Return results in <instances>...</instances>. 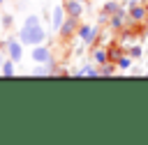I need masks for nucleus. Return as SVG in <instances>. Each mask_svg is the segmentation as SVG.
<instances>
[{
  "mask_svg": "<svg viewBox=\"0 0 148 145\" xmlns=\"http://www.w3.org/2000/svg\"><path fill=\"white\" fill-rule=\"evenodd\" d=\"M18 39H21V44H32V46H37V44H42V41L46 39V32L42 30L39 23H23V28L18 30Z\"/></svg>",
  "mask_w": 148,
  "mask_h": 145,
  "instance_id": "1",
  "label": "nucleus"
},
{
  "mask_svg": "<svg viewBox=\"0 0 148 145\" xmlns=\"http://www.w3.org/2000/svg\"><path fill=\"white\" fill-rule=\"evenodd\" d=\"M7 53H9V60L18 62L21 55H23V48H21V44H18L16 39H9V41H7Z\"/></svg>",
  "mask_w": 148,
  "mask_h": 145,
  "instance_id": "2",
  "label": "nucleus"
},
{
  "mask_svg": "<svg viewBox=\"0 0 148 145\" xmlns=\"http://www.w3.org/2000/svg\"><path fill=\"white\" fill-rule=\"evenodd\" d=\"M65 12H67V16H74V18H79L81 16V12H83V7H81V0H65Z\"/></svg>",
  "mask_w": 148,
  "mask_h": 145,
  "instance_id": "3",
  "label": "nucleus"
},
{
  "mask_svg": "<svg viewBox=\"0 0 148 145\" xmlns=\"http://www.w3.org/2000/svg\"><path fill=\"white\" fill-rule=\"evenodd\" d=\"M65 18H67L65 7H62V5H60V7H56V9H53V30H56V32H60V28H62Z\"/></svg>",
  "mask_w": 148,
  "mask_h": 145,
  "instance_id": "4",
  "label": "nucleus"
},
{
  "mask_svg": "<svg viewBox=\"0 0 148 145\" xmlns=\"http://www.w3.org/2000/svg\"><path fill=\"white\" fill-rule=\"evenodd\" d=\"M32 60H35V62H51V51L37 44L35 51H32Z\"/></svg>",
  "mask_w": 148,
  "mask_h": 145,
  "instance_id": "5",
  "label": "nucleus"
},
{
  "mask_svg": "<svg viewBox=\"0 0 148 145\" xmlns=\"http://www.w3.org/2000/svg\"><path fill=\"white\" fill-rule=\"evenodd\" d=\"M74 28H76V18H74V16H67L65 23H62V28H60V35H62V37H72Z\"/></svg>",
  "mask_w": 148,
  "mask_h": 145,
  "instance_id": "6",
  "label": "nucleus"
},
{
  "mask_svg": "<svg viewBox=\"0 0 148 145\" xmlns=\"http://www.w3.org/2000/svg\"><path fill=\"white\" fill-rule=\"evenodd\" d=\"M95 35H97V30H95V28H90V25H83V28H79V37H81L86 44H92Z\"/></svg>",
  "mask_w": 148,
  "mask_h": 145,
  "instance_id": "7",
  "label": "nucleus"
},
{
  "mask_svg": "<svg viewBox=\"0 0 148 145\" xmlns=\"http://www.w3.org/2000/svg\"><path fill=\"white\" fill-rule=\"evenodd\" d=\"M146 16H148V9H146V7H136V5H134V7L130 9V18H132V21H143Z\"/></svg>",
  "mask_w": 148,
  "mask_h": 145,
  "instance_id": "8",
  "label": "nucleus"
},
{
  "mask_svg": "<svg viewBox=\"0 0 148 145\" xmlns=\"http://www.w3.org/2000/svg\"><path fill=\"white\" fill-rule=\"evenodd\" d=\"M123 25H125V12L120 9V12H116V14L111 16V28L118 30V28H123Z\"/></svg>",
  "mask_w": 148,
  "mask_h": 145,
  "instance_id": "9",
  "label": "nucleus"
},
{
  "mask_svg": "<svg viewBox=\"0 0 148 145\" xmlns=\"http://www.w3.org/2000/svg\"><path fill=\"white\" fill-rule=\"evenodd\" d=\"M14 60H5V64H2V76H14V64H12Z\"/></svg>",
  "mask_w": 148,
  "mask_h": 145,
  "instance_id": "10",
  "label": "nucleus"
},
{
  "mask_svg": "<svg viewBox=\"0 0 148 145\" xmlns=\"http://www.w3.org/2000/svg\"><path fill=\"white\" fill-rule=\"evenodd\" d=\"M109 51H104V48H99V51H95V62H99V64H104L106 60H109V55H106Z\"/></svg>",
  "mask_w": 148,
  "mask_h": 145,
  "instance_id": "11",
  "label": "nucleus"
},
{
  "mask_svg": "<svg viewBox=\"0 0 148 145\" xmlns=\"http://www.w3.org/2000/svg\"><path fill=\"white\" fill-rule=\"evenodd\" d=\"M79 76H99V71H95L92 67H83V69L79 71Z\"/></svg>",
  "mask_w": 148,
  "mask_h": 145,
  "instance_id": "12",
  "label": "nucleus"
},
{
  "mask_svg": "<svg viewBox=\"0 0 148 145\" xmlns=\"http://www.w3.org/2000/svg\"><path fill=\"white\" fill-rule=\"evenodd\" d=\"M104 12H106V14H116V12H120V7H118L116 2H109V5L104 7Z\"/></svg>",
  "mask_w": 148,
  "mask_h": 145,
  "instance_id": "13",
  "label": "nucleus"
},
{
  "mask_svg": "<svg viewBox=\"0 0 148 145\" xmlns=\"http://www.w3.org/2000/svg\"><path fill=\"white\" fill-rule=\"evenodd\" d=\"M111 71H113V67H109V64H104V67H102V71H99V76H109Z\"/></svg>",
  "mask_w": 148,
  "mask_h": 145,
  "instance_id": "14",
  "label": "nucleus"
},
{
  "mask_svg": "<svg viewBox=\"0 0 148 145\" xmlns=\"http://www.w3.org/2000/svg\"><path fill=\"white\" fill-rule=\"evenodd\" d=\"M118 64H120V67H130V58H120Z\"/></svg>",
  "mask_w": 148,
  "mask_h": 145,
  "instance_id": "15",
  "label": "nucleus"
},
{
  "mask_svg": "<svg viewBox=\"0 0 148 145\" xmlns=\"http://www.w3.org/2000/svg\"><path fill=\"white\" fill-rule=\"evenodd\" d=\"M130 55H132V58H136V55H141V48H132V51H130Z\"/></svg>",
  "mask_w": 148,
  "mask_h": 145,
  "instance_id": "16",
  "label": "nucleus"
},
{
  "mask_svg": "<svg viewBox=\"0 0 148 145\" xmlns=\"http://www.w3.org/2000/svg\"><path fill=\"white\" fill-rule=\"evenodd\" d=\"M2 64H5V55H2V51H0V69H2Z\"/></svg>",
  "mask_w": 148,
  "mask_h": 145,
  "instance_id": "17",
  "label": "nucleus"
},
{
  "mask_svg": "<svg viewBox=\"0 0 148 145\" xmlns=\"http://www.w3.org/2000/svg\"><path fill=\"white\" fill-rule=\"evenodd\" d=\"M0 51H2V41H0Z\"/></svg>",
  "mask_w": 148,
  "mask_h": 145,
  "instance_id": "18",
  "label": "nucleus"
},
{
  "mask_svg": "<svg viewBox=\"0 0 148 145\" xmlns=\"http://www.w3.org/2000/svg\"><path fill=\"white\" fill-rule=\"evenodd\" d=\"M0 2H5V0H0Z\"/></svg>",
  "mask_w": 148,
  "mask_h": 145,
  "instance_id": "19",
  "label": "nucleus"
}]
</instances>
